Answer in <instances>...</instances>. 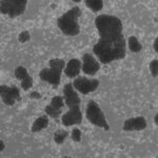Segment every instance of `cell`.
I'll return each instance as SVG.
<instances>
[{
	"label": "cell",
	"instance_id": "cell-1",
	"mask_svg": "<svg viewBox=\"0 0 158 158\" xmlns=\"http://www.w3.org/2000/svg\"><path fill=\"white\" fill-rule=\"evenodd\" d=\"M94 54L98 57L100 62L109 64L115 60L123 59L126 57V41L124 38L118 39H103L99 38L98 42L93 48Z\"/></svg>",
	"mask_w": 158,
	"mask_h": 158
},
{
	"label": "cell",
	"instance_id": "cell-2",
	"mask_svg": "<svg viewBox=\"0 0 158 158\" xmlns=\"http://www.w3.org/2000/svg\"><path fill=\"white\" fill-rule=\"evenodd\" d=\"M95 27L98 30L100 38L103 39H118L123 37V24L118 17L113 15H99L95 19Z\"/></svg>",
	"mask_w": 158,
	"mask_h": 158
},
{
	"label": "cell",
	"instance_id": "cell-3",
	"mask_svg": "<svg viewBox=\"0 0 158 158\" xmlns=\"http://www.w3.org/2000/svg\"><path fill=\"white\" fill-rule=\"evenodd\" d=\"M81 16V10L78 6H74L57 19L58 27L67 36H77L80 33V27L78 18Z\"/></svg>",
	"mask_w": 158,
	"mask_h": 158
},
{
	"label": "cell",
	"instance_id": "cell-4",
	"mask_svg": "<svg viewBox=\"0 0 158 158\" xmlns=\"http://www.w3.org/2000/svg\"><path fill=\"white\" fill-rule=\"evenodd\" d=\"M85 116L86 119L92 124L98 127V128L104 129V131H109L110 126L106 122V116H104L102 110L98 106V103L94 100H90L85 109Z\"/></svg>",
	"mask_w": 158,
	"mask_h": 158
},
{
	"label": "cell",
	"instance_id": "cell-5",
	"mask_svg": "<svg viewBox=\"0 0 158 158\" xmlns=\"http://www.w3.org/2000/svg\"><path fill=\"white\" fill-rule=\"evenodd\" d=\"M27 4V0H1L0 12L3 15H9L10 18H15L23 14Z\"/></svg>",
	"mask_w": 158,
	"mask_h": 158
},
{
	"label": "cell",
	"instance_id": "cell-6",
	"mask_svg": "<svg viewBox=\"0 0 158 158\" xmlns=\"http://www.w3.org/2000/svg\"><path fill=\"white\" fill-rule=\"evenodd\" d=\"M99 85H100V82L98 79H88L83 76H79L73 82L74 89L82 95H88L89 93L96 91Z\"/></svg>",
	"mask_w": 158,
	"mask_h": 158
},
{
	"label": "cell",
	"instance_id": "cell-7",
	"mask_svg": "<svg viewBox=\"0 0 158 158\" xmlns=\"http://www.w3.org/2000/svg\"><path fill=\"white\" fill-rule=\"evenodd\" d=\"M0 96L4 104L9 106H13L16 101L21 100L19 89L16 85L7 86L6 85H0Z\"/></svg>",
	"mask_w": 158,
	"mask_h": 158
},
{
	"label": "cell",
	"instance_id": "cell-8",
	"mask_svg": "<svg viewBox=\"0 0 158 158\" xmlns=\"http://www.w3.org/2000/svg\"><path fill=\"white\" fill-rule=\"evenodd\" d=\"M63 100L70 109L80 106L81 99L74 89L73 83H67L63 86Z\"/></svg>",
	"mask_w": 158,
	"mask_h": 158
},
{
	"label": "cell",
	"instance_id": "cell-9",
	"mask_svg": "<svg viewBox=\"0 0 158 158\" xmlns=\"http://www.w3.org/2000/svg\"><path fill=\"white\" fill-rule=\"evenodd\" d=\"M61 71L55 70L52 68H44L40 71L39 73V77L42 81L50 83L53 86H58L60 83V79H61Z\"/></svg>",
	"mask_w": 158,
	"mask_h": 158
},
{
	"label": "cell",
	"instance_id": "cell-10",
	"mask_svg": "<svg viewBox=\"0 0 158 158\" xmlns=\"http://www.w3.org/2000/svg\"><path fill=\"white\" fill-rule=\"evenodd\" d=\"M62 124L64 127H71L74 124H80L82 121V113L80 111V108H72L70 111L62 115L61 118Z\"/></svg>",
	"mask_w": 158,
	"mask_h": 158
},
{
	"label": "cell",
	"instance_id": "cell-11",
	"mask_svg": "<svg viewBox=\"0 0 158 158\" xmlns=\"http://www.w3.org/2000/svg\"><path fill=\"white\" fill-rule=\"evenodd\" d=\"M100 69V64L91 54H85L82 57V72L86 75H95Z\"/></svg>",
	"mask_w": 158,
	"mask_h": 158
},
{
	"label": "cell",
	"instance_id": "cell-12",
	"mask_svg": "<svg viewBox=\"0 0 158 158\" xmlns=\"http://www.w3.org/2000/svg\"><path fill=\"white\" fill-rule=\"evenodd\" d=\"M147 128V120L144 117H134L129 118L124 121L122 130L126 132H133V131H142Z\"/></svg>",
	"mask_w": 158,
	"mask_h": 158
},
{
	"label": "cell",
	"instance_id": "cell-13",
	"mask_svg": "<svg viewBox=\"0 0 158 158\" xmlns=\"http://www.w3.org/2000/svg\"><path fill=\"white\" fill-rule=\"evenodd\" d=\"M82 68L81 61L76 58H73L68 62V64L64 68V74L68 76L69 78H75L79 75Z\"/></svg>",
	"mask_w": 158,
	"mask_h": 158
},
{
	"label": "cell",
	"instance_id": "cell-14",
	"mask_svg": "<svg viewBox=\"0 0 158 158\" xmlns=\"http://www.w3.org/2000/svg\"><path fill=\"white\" fill-rule=\"evenodd\" d=\"M49 127V117L47 115H42L38 117L36 120L34 121L32 126V132L33 133H37V132L42 131L43 129Z\"/></svg>",
	"mask_w": 158,
	"mask_h": 158
},
{
	"label": "cell",
	"instance_id": "cell-15",
	"mask_svg": "<svg viewBox=\"0 0 158 158\" xmlns=\"http://www.w3.org/2000/svg\"><path fill=\"white\" fill-rule=\"evenodd\" d=\"M129 49L132 53H139L142 50L141 43L135 36H131L129 38Z\"/></svg>",
	"mask_w": 158,
	"mask_h": 158
},
{
	"label": "cell",
	"instance_id": "cell-16",
	"mask_svg": "<svg viewBox=\"0 0 158 158\" xmlns=\"http://www.w3.org/2000/svg\"><path fill=\"white\" fill-rule=\"evenodd\" d=\"M85 6L93 12H99L103 7V1L102 0H86Z\"/></svg>",
	"mask_w": 158,
	"mask_h": 158
},
{
	"label": "cell",
	"instance_id": "cell-17",
	"mask_svg": "<svg viewBox=\"0 0 158 158\" xmlns=\"http://www.w3.org/2000/svg\"><path fill=\"white\" fill-rule=\"evenodd\" d=\"M50 63V68L55 69V70L61 71L62 72L65 68V61L63 59H60V58H54V59H51L49 61Z\"/></svg>",
	"mask_w": 158,
	"mask_h": 158
},
{
	"label": "cell",
	"instance_id": "cell-18",
	"mask_svg": "<svg viewBox=\"0 0 158 158\" xmlns=\"http://www.w3.org/2000/svg\"><path fill=\"white\" fill-rule=\"evenodd\" d=\"M69 133L64 130H58V131L55 132L54 134V141L57 144H62L64 142V140L68 138Z\"/></svg>",
	"mask_w": 158,
	"mask_h": 158
},
{
	"label": "cell",
	"instance_id": "cell-19",
	"mask_svg": "<svg viewBox=\"0 0 158 158\" xmlns=\"http://www.w3.org/2000/svg\"><path fill=\"white\" fill-rule=\"evenodd\" d=\"M14 74H15V77H16V79H18L19 81H22L25 77L29 76L27 70L24 67H21V65H19V67H17L16 69H15Z\"/></svg>",
	"mask_w": 158,
	"mask_h": 158
},
{
	"label": "cell",
	"instance_id": "cell-20",
	"mask_svg": "<svg viewBox=\"0 0 158 158\" xmlns=\"http://www.w3.org/2000/svg\"><path fill=\"white\" fill-rule=\"evenodd\" d=\"M44 112L47 113V115H49L50 117H52V118H55V119H57L58 117L61 115V113H62V112H61V110L55 109L54 106H52L51 104H49V106H45Z\"/></svg>",
	"mask_w": 158,
	"mask_h": 158
},
{
	"label": "cell",
	"instance_id": "cell-21",
	"mask_svg": "<svg viewBox=\"0 0 158 158\" xmlns=\"http://www.w3.org/2000/svg\"><path fill=\"white\" fill-rule=\"evenodd\" d=\"M51 106H54L55 109H58V110H61L63 109V106H64V100H63V98L61 97V96H55V97L52 98V100H51Z\"/></svg>",
	"mask_w": 158,
	"mask_h": 158
},
{
	"label": "cell",
	"instance_id": "cell-22",
	"mask_svg": "<svg viewBox=\"0 0 158 158\" xmlns=\"http://www.w3.org/2000/svg\"><path fill=\"white\" fill-rule=\"evenodd\" d=\"M20 86L23 91H27L29 89H31L33 86V77L31 75H29L27 77H25L23 80L20 82Z\"/></svg>",
	"mask_w": 158,
	"mask_h": 158
},
{
	"label": "cell",
	"instance_id": "cell-23",
	"mask_svg": "<svg viewBox=\"0 0 158 158\" xmlns=\"http://www.w3.org/2000/svg\"><path fill=\"white\" fill-rule=\"evenodd\" d=\"M150 71H151V74L154 78H156L158 76V60L154 59L151 61L150 63Z\"/></svg>",
	"mask_w": 158,
	"mask_h": 158
},
{
	"label": "cell",
	"instance_id": "cell-24",
	"mask_svg": "<svg viewBox=\"0 0 158 158\" xmlns=\"http://www.w3.org/2000/svg\"><path fill=\"white\" fill-rule=\"evenodd\" d=\"M30 39H31V34L27 32V31H23V32H21L18 36V41L20 43H25L27 41H29Z\"/></svg>",
	"mask_w": 158,
	"mask_h": 158
},
{
	"label": "cell",
	"instance_id": "cell-25",
	"mask_svg": "<svg viewBox=\"0 0 158 158\" xmlns=\"http://www.w3.org/2000/svg\"><path fill=\"white\" fill-rule=\"evenodd\" d=\"M71 137L75 142H79L81 140V131L77 128L72 130V133H71Z\"/></svg>",
	"mask_w": 158,
	"mask_h": 158
},
{
	"label": "cell",
	"instance_id": "cell-26",
	"mask_svg": "<svg viewBox=\"0 0 158 158\" xmlns=\"http://www.w3.org/2000/svg\"><path fill=\"white\" fill-rule=\"evenodd\" d=\"M30 98L31 99H41L42 98V96H41V94L39 93V92H37V91H34V92H32V93L30 94Z\"/></svg>",
	"mask_w": 158,
	"mask_h": 158
},
{
	"label": "cell",
	"instance_id": "cell-27",
	"mask_svg": "<svg viewBox=\"0 0 158 158\" xmlns=\"http://www.w3.org/2000/svg\"><path fill=\"white\" fill-rule=\"evenodd\" d=\"M153 49H154L155 52H158V38H155L154 40V44H153Z\"/></svg>",
	"mask_w": 158,
	"mask_h": 158
},
{
	"label": "cell",
	"instance_id": "cell-28",
	"mask_svg": "<svg viewBox=\"0 0 158 158\" xmlns=\"http://www.w3.org/2000/svg\"><path fill=\"white\" fill-rule=\"evenodd\" d=\"M6 149V144L3 143V141L2 140H0V151H3V150Z\"/></svg>",
	"mask_w": 158,
	"mask_h": 158
},
{
	"label": "cell",
	"instance_id": "cell-29",
	"mask_svg": "<svg viewBox=\"0 0 158 158\" xmlns=\"http://www.w3.org/2000/svg\"><path fill=\"white\" fill-rule=\"evenodd\" d=\"M154 122H155V124H158V114H156L154 117Z\"/></svg>",
	"mask_w": 158,
	"mask_h": 158
},
{
	"label": "cell",
	"instance_id": "cell-30",
	"mask_svg": "<svg viewBox=\"0 0 158 158\" xmlns=\"http://www.w3.org/2000/svg\"><path fill=\"white\" fill-rule=\"evenodd\" d=\"M56 6H57V4H51V7H52V9H56Z\"/></svg>",
	"mask_w": 158,
	"mask_h": 158
}]
</instances>
